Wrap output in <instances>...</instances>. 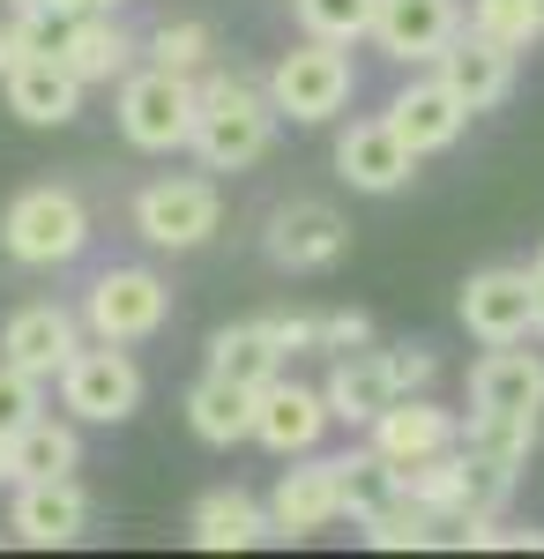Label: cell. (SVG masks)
I'll list each match as a JSON object with an SVG mask.
<instances>
[{"instance_id": "6da1fadb", "label": "cell", "mask_w": 544, "mask_h": 559, "mask_svg": "<svg viewBox=\"0 0 544 559\" xmlns=\"http://www.w3.org/2000/svg\"><path fill=\"white\" fill-rule=\"evenodd\" d=\"M276 97L269 83H253L239 68H210L202 75V105H194V157L210 165V173H247L269 157V142H276Z\"/></svg>"}, {"instance_id": "7a4b0ae2", "label": "cell", "mask_w": 544, "mask_h": 559, "mask_svg": "<svg viewBox=\"0 0 544 559\" xmlns=\"http://www.w3.org/2000/svg\"><path fill=\"white\" fill-rule=\"evenodd\" d=\"M194 105H202V75H172V68H127L120 75V134L150 157H172L194 142Z\"/></svg>"}, {"instance_id": "3957f363", "label": "cell", "mask_w": 544, "mask_h": 559, "mask_svg": "<svg viewBox=\"0 0 544 559\" xmlns=\"http://www.w3.org/2000/svg\"><path fill=\"white\" fill-rule=\"evenodd\" d=\"M0 247L23 269H60L90 247V210L75 187H23L0 216Z\"/></svg>"}, {"instance_id": "277c9868", "label": "cell", "mask_w": 544, "mask_h": 559, "mask_svg": "<svg viewBox=\"0 0 544 559\" xmlns=\"http://www.w3.org/2000/svg\"><path fill=\"white\" fill-rule=\"evenodd\" d=\"M261 83H269V97H276L284 120H298V128H329L335 112L351 105V90H358V68H351L343 45L306 38V45H292Z\"/></svg>"}, {"instance_id": "5b68a950", "label": "cell", "mask_w": 544, "mask_h": 559, "mask_svg": "<svg viewBox=\"0 0 544 559\" xmlns=\"http://www.w3.org/2000/svg\"><path fill=\"white\" fill-rule=\"evenodd\" d=\"M216 224H224V194H216V179H202V173L150 179V187L134 194V231H142L157 254H194V247H210Z\"/></svg>"}, {"instance_id": "8992f818", "label": "cell", "mask_w": 544, "mask_h": 559, "mask_svg": "<svg viewBox=\"0 0 544 559\" xmlns=\"http://www.w3.org/2000/svg\"><path fill=\"white\" fill-rule=\"evenodd\" d=\"M60 403L83 418V426H127L142 411V366L127 358V344H83L60 373Z\"/></svg>"}, {"instance_id": "52a82bcc", "label": "cell", "mask_w": 544, "mask_h": 559, "mask_svg": "<svg viewBox=\"0 0 544 559\" xmlns=\"http://www.w3.org/2000/svg\"><path fill=\"white\" fill-rule=\"evenodd\" d=\"M261 247H269L276 269L314 276V269H335V261L351 254V216L335 210V202H321V194H292V202H276V210H269Z\"/></svg>"}, {"instance_id": "ba28073f", "label": "cell", "mask_w": 544, "mask_h": 559, "mask_svg": "<svg viewBox=\"0 0 544 559\" xmlns=\"http://www.w3.org/2000/svg\"><path fill=\"white\" fill-rule=\"evenodd\" d=\"M462 329L477 344H530L537 336V269L493 261L462 284Z\"/></svg>"}, {"instance_id": "9c48e42d", "label": "cell", "mask_w": 544, "mask_h": 559, "mask_svg": "<svg viewBox=\"0 0 544 559\" xmlns=\"http://www.w3.org/2000/svg\"><path fill=\"white\" fill-rule=\"evenodd\" d=\"M83 321L90 336H105V344H142V336H157L172 321V292L157 269H105L97 284H90L83 299Z\"/></svg>"}, {"instance_id": "30bf717a", "label": "cell", "mask_w": 544, "mask_h": 559, "mask_svg": "<svg viewBox=\"0 0 544 559\" xmlns=\"http://www.w3.org/2000/svg\"><path fill=\"white\" fill-rule=\"evenodd\" d=\"M335 426V411H329V395L321 388H298V381H276L269 388H253V440L269 448V455H314L321 448V432Z\"/></svg>"}, {"instance_id": "8fae6325", "label": "cell", "mask_w": 544, "mask_h": 559, "mask_svg": "<svg viewBox=\"0 0 544 559\" xmlns=\"http://www.w3.org/2000/svg\"><path fill=\"white\" fill-rule=\"evenodd\" d=\"M462 23V0H380L374 8V45L395 68H433Z\"/></svg>"}, {"instance_id": "7c38bea8", "label": "cell", "mask_w": 544, "mask_h": 559, "mask_svg": "<svg viewBox=\"0 0 544 559\" xmlns=\"http://www.w3.org/2000/svg\"><path fill=\"white\" fill-rule=\"evenodd\" d=\"M269 522H276V537H284V545H298V537H321L329 522H343L335 455H292V471L276 477V492H269Z\"/></svg>"}, {"instance_id": "4fadbf2b", "label": "cell", "mask_w": 544, "mask_h": 559, "mask_svg": "<svg viewBox=\"0 0 544 559\" xmlns=\"http://www.w3.org/2000/svg\"><path fill=\"white\" fill-rule=\"evenodd\" d=\"M8 530L23 537V545H38V552H60V545H75L90 530V492L68 477H23L15 485V508H8Z\"/></svg>"}, {"instance_id": "5bb4252c", "label": "cell", "mask_w": 544, "mask_h": 559, "mask_svg": "<svg viewBox=\"0 0 544 559\" xmlns=\"http://www.w3.org/2000/svg\"><path fill=\"white\" fill-rule=\"evenodd\" d=\"M515 45H500V38H485L477 23H462L456 38H448V52L433 60L440 68V83L456 90L470 112H493V105H507V90H515Z\"/></svg>"}, {"instance_id": "9a60e30c", "label": "cell", "mask_w": 544, "mask_h": 559, "mask_svg": "<svg viewBox=\"0 0 544 559\" xmlns=\"http://www.w3.org/2000/svg\"><path fill=\"white\" fill-rule=\"evenodd\" d=\"M83 350V329H75V313L68 306H15L8 313V329H0V358L8 366H23V373H38V381H60L68 373V358Z\"/></svg>"}, {"instance_id": "2e32d148", "label": "cell", "mask_w": 544, "mask_h": 559, "mask_svg": "<svg viewBox=\"0 0 544 559\" xmlns=\"http://www.w3.org/2000/svg\"><path fill=\"white\" fill-rule=\"evenodd\" d=\"M335 173L351 179L358 194H395V187H411V173H418V150L388 128V112L380 120H351V128L335 134Z\"/></svg>"}, {"instance_id": "e0dca14e", "label": "cell", "mask_w": 544, "mask_h": 559, "mask_svg": "<svg viewBox=\"0 0 544 559\" xmlns=\"http://www.w3.org/2000/svg\"><path fill=\"white\" fill-rule=\"evenodd\" d=\"M366 440H374L395 471H411V463H425V455H448V448H456L462 418H456V411H440L433 395H395L374 426H366Z\"/></svg>"}, {"instance_id": "ac0fdd59", "label": "cell", "mask_w": 544, "mask_h": 559, "mask_svg": "<svg viewBox=\"0 0 544 559\" xmlns=\"http://www.w3.org/2000/svg\"><path fill=\"white\" fill-rule=\"evenodd\" d=\"M83 75L60 60V52H23L15 68H8V112L23 120V128H68L75 112H83Z\"/></svg>"}, {"instance_id": "d6986e66", "label": "cell", "mask_w": 544, "mask_h": 559, "mask_svg": "<svg viewBox=\"0 0 544 559\" xmlns=\"http://www.w3.org/2000/svg\"><path fill=\"white\" fill-rule=\"evenodd\" d=\"M470 411H507V418H537L544 411V350L522 344H485L470 366Z\"/></svg>"}, {"instance_id": "ffe728a7", "label": "cell", "mask_w": 544, "mask_h": 559, "mask_svg": "<svg viewBox=\"0 0 544 559\" xmlns=\"http://www.w3.org/2000/svg\"><path fill=\"white\" fill-rule=\"evenodd\" d=\"M470 120H477V112H470L456 90L440 83V68H433V75H418V83H403L395 97H388V128L403 134V142H411L418 157L448 150V142H456V134L470 128Z\"/></svg>"}, {"instance_id": "44dd1931", "label": "cell", "mask_w": 544, "mask_h": 559, "mask_svg": "<svg viewBox=\"0 0 544 559\" xmlns=\"http://www.w3.org/2000/svg\"><path fill=\"white\" fill-rule=\"evenodd\" d=\"M321 395H329L335 426H374L380 411L403 395V381H395V366H388V350H335L329 381H321Z\"/></svg>"}, {"instance_id": "7402d4cb", "label": "cell", "mask_w": 544, "mask_h": 559, "mask_svg": "<svg viewBox=\"0 0 544 559\" xmlns=\"http://www.w3.org/2000/svg\"><path fill=\"white\" fill-rule=\"evenodd\" d=\"M187 537H194L202 552H253V545L276 537V522H269V500H253V492H239V485H216V492L194 500Z\"/></svg>"}, {"instance_id": "603a6c76", "label": "cell", "mask_w": 544, "mask_h": 559, "mask_svg": "<svg viewBox=\"0 0 544 559\" xmlns=\"http://www.w3.org/2000/svg\"><path fill=\"white\" fill-rule=\"evenodd\" d=\"M60 60H68L83 83H120L127 68H134V38L120 31L113 8H83V15L68 23V38H60Z\"/></svg>"}, {"instance_id": "cb8c5ba5", "label": "cell", "mask_w": 544, "mask_h": 559, "mask_svg": "<svg viewBox=\"0 0 544 559\" xmlns=\"http://www.w3.org/2000/svg\"><path fill=\"white\" fill-rule=\"evenodd\" d=\"M284 336H276V321H232V329H216L210 336V373H224V381L239 388H269L276 373H284Z\"/></svg>"}, {"instance_id": "d4e9b609", "label": "cell", "mask_w": 544, "mask_h": 559, "mask_svg": "<svg viewBox=\"0 0 544 559\" xmlns=\"http://www.w3.org/2000/svg\"><path fill=\"white\" fill-rule=\"evenodd\" d=\"M187 426L202 448H239L253 440V388L224 381V373H202V381L187 388Z\"/></svg>"}, {"instance_id": "484cf974", "label": "cell", "mask_w": 544, "mask_h": 559, "mask_svg": "<svg viewBox=\"0 0 544 559\" xmlns=\"http://www.w3.org/2000/svg\"><path fill=\"white\" fill-rule=\"evenodd\" d=\"M462 455L470 463H485V471H500L507 485L530 471V455H537V418H507V411H470L462 418Z\"/></svg>"}, {"instance_id": "4316f807", "label": "cell", "mask_w": 544, "mask_h": 559, "mask_svg": "<svg viewBox=\"0 0 544 559\" xmlns=\"http://www.w3.org/2000/svg\"><path fill=\"white\" fill-rule=\"evenodd\" d=\"M335 485H343V515L358 522V530H366L374 515H388L395 500H411V492H403V471L380 455L374 440L351 448V455H335Z\"/></svg>"}, {"instance_id": "83f0119b", "label": "cell", "mask_w": 544, "mask_h": 559, "mask_svg": "<svg viewBox=\"0 0 544 559\" xmlns=\"http://www.w3.org/2000/svg\"><path fill=\"white\" fill-rule=\"evenodd\" d=\"M83 471V432L68 426V418H31V426L8 440V477L23 485V477H68Z\"/></svg>"}, {"instance_id": "f1b7e54d", "label": "cell", "mask_w": 544, "mask_h": 559, "mask_svg": "<svg viewBox=\"0 0 544 559\" xmlns=\"http://www.w3.org/2000/svg\"><path fill=\"white\" fill-rule=\"evenodd\" d=\"M142 52H150L157 68H172V75H210V60H216V31H210V23H194V15H179V23H157Z\"/></svg>"}, {"instance_id": "f546056e", "label": "cell", "mask_w": 544, "mask_h": 559, "mask_svg": "<svg viewBox=\"0 0 544 559\" xmlns=\"http://www.w3.org/2000/svg\"><path fill=\"white\" fill-rule=\"evenodd\" d=\"M306 38H329V45H358L374 38V8L380 0H292Z\"/></svg>"}, {"instance_id": "4dcf8cb0", "label": "cell", "mask_w": 544, "mask_h": 559, "mask_svg": "<svg viewBox=\"0 0 544 559\" xmlns=\"http://www.w3.org/2000/svg\"><path fill=\"white\" fill-rule=\"evenodd\" d=\"M470 23H477L485 38L530 52V45L544 38V0H470Z\"/></svg>"}, {"instance_id": "1f68e13d", "label": "cell", "mask_w": 544, "mask_h": 559, "mask_svg": "<svg viewBox=\"0 0 544 559\" xmlns=\"http://www.w3.org/2000/svg\"><path fill=\"white\" fill-rule=\"evenodd\" d=\"M31 418H45V381L0 358V440H15Z\"/></svg>"}, {"instance_id": "d6a6232c", "label": "cell", "mask_w": 544, "mask_h": 559, "mask_svg": "<svg viewBox=\"0 0 544 559\" xmlns=\"http://www.w3.org/2000/svg\"><path fill=\"white\" fill-rule=\"evenodd\" d=\"M388 366H395L403 395H425V388H433V373H440V358H433L425 344H388Z\"/></svg>"}, {"instance_id": "836d02e7", "label": "cell", "mask_w": 544, "mask_h": 559, "mask_svg": "<svg viewBox=\"0 0 544 559\" xmlns=\"http://www.w3.org/2000/svg\"><path fill=\"white\" fill-rule=\"evenodd\" d=\"M374 344V321L358 313V306H343V313H321V350H358Z\"/></svg>"}, {"instance_id": "e575fe53", "label": "cell", "mask_w": 544, "mask_h": 559, "mask_svg": "<svg viewBox=\"0 0 544 559\" xmlns=\"http://www.w3.org/2000/svg\"><path fill=\"white\" fill-rule=\"evenodd\" d=\"M23 52H31V45H23V31H15V15H8V23H0V83H8V68H15Z\"/></svg>"}, {"instance_id": "d590c367", "label": "cell", "mask_w": 544, "mask_h": 559, "mask_svg": "<svg viewBox=\"0 0 544 559\" xmlns=\"http://www.w3.org/2000/svg\"><path fill=\"white\" fill-rule=\"evenodd\" d=\"M52 8H68V15H83V8H120V0H52Z\"/></svg>"}, {"instance_id": "8d00e7d4", "label": "cell", "mask_w": 544, "mask_h": 559, "mask_svg": "<svg viewBox=\"0 0 544 559\" xmlns=\"http://www.w3.org/2000/svg\"><path fill=\"white\" fill-rule=\"evenodd\" d=\"M537 269V261H530ZM537 336H544V269H537Z\"/></svg>"}, {"instance_id": "74e56055", "label": "cell", "mask_w": 544, "mask_h": 559, "mask_svg": "<svg viewBox=\"0 0 544 559\" xmlns=\"http://www.w3.org/2000/svg\"><path fill=\"white\" fill-rule=\"evenodd\" d=\"M0 485H15V477H8V440H0Z\"/></svg>"}, {"instance_id": "f35d334b", "label": "cell", "mask_w": 544, "mask_h": 559, "mask_svg": "<svg viewBox=\"0 0 544 559\" xmlns=\"http://www.w3.org/2000/svg\"><path fill=\"white\" fill-rule=\"evenodd\" d=\"M23 8H38V0H8V15H23Z\"/></svg>"}, {"instance_id": "ab89813d", "label": "cell", "mask_w": 544, "mask_h": 559, "mask_svg": "<svg viewBox=\"0 0 544 559\" xmlns=\"http://www.w3.org/2000/svg\"><path fill=\"white\" fill-rule=\"evenodd\" d=\"M537 269H544V247H537Z\"/></svg>"}]
</instances>
